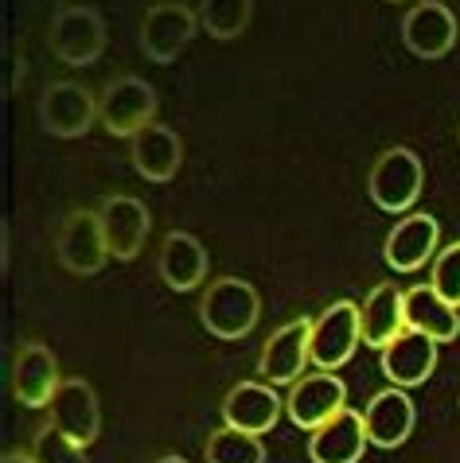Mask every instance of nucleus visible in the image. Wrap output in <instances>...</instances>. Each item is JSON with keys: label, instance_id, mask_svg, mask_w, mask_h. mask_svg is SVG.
<instances>
[{"label": "nucleus", "instance_id": "nucleus-1", "mask_svg": "<svg viewBox=\"0 0 460 463\" xmlns=\"http://www.w3.org/2000/svg\"><path fill=\"white\" fill-rule=\"evenodd\" d=\"M258 312H262L258 288H254L250 280H238V277L215 280L199 304L203 327H207L215 339H226V343L250 335L254 324H258Z\"/></svg>", "mask_w": 460, "mask_h": 463}, {"label": "nucleus", "instance_id": "nucleus-2", "mask_svg": "<svg viewBox=\"0 0 460 463\" xmlns=\"http://www.w3.org/2000/svg\"><path fill=\"white\" fill-rule=\"evenodd\" d=\"M157 118V90L137 74H121V79L106 82L98 98V121L110 137H137Z\"/></svg>", "mask_w": 460, "mask_h": 463}, {"label": "nucleus", "instance_id": "nucleus-3", "mask_svg": "<svg viewBox=\"0 0 460 463\" xmlns=\"http://www.w3.org/2000/svg\"><path fill=\"white\" fill-rule=\"evenodd\" d=\"M421 184H426V168H421L414 148H387L375 160L367 179V191L375 199V207L390 211V214H406L421 195Z\"/></svg>", "mask_w": 460, "mask_h": 463}, {"label": "nucleus", "instance_id": "nucleus-4", "mask_svg": "<svg viewBox=\"0 0 460 463\" xmlns=\"http://www.w3.org/2000/svg\"><path fill=\"white\" fill-rule=\"evenodd\" d=\"M47 47L67 67H91L106 51V20L94 8H62L47 28Z\"/></svg>", "mask_w": 460, "mask_h": 463}, {"label": "nucleus", "instance_id": "nucleus-5", "mask_svg": "<svg viewBox=\"0 0 460 463\" xmlns=\"http://www.w3.org/2000/svg\"><path fill=\"white\" fill-rule=\"evenodd\" d=\"M340 409H348V385H343V378L331 374V370H316V374L297 378L285 397L289 420L304 432H316L321 424L336 417Z\"/></svg>", "mask_w": 460, "mask_h": 463}, {"label": "nucleus", "instance_id": "nucleus-6", "mask_svg": "<svg viewBox=\"0 0 460 463\" xmlns=\"http://www.w3.org/2000/svg\"><path fill=\"white\" fill-rule=\"evenodd\" d=\"M55 253L67 273L74 277H94L110 257L106 246V234H101V218L98 211H71L59 226V238H55Z\"/></svg>", "mask_w": 460, "mask_h": 463}, {"label": "nucleus", "instance_id": "nucleus-7", "mask_svg": "<svg viewBox=\"0 0 460 463\" xmlns=\"http://www.w3.org/2000/svg\"><path fill=\"white\" fill-rule=\"evenodd\" d=\"M359 339V304L336 300L331 307H324L321 319H312V363L321 370H340L355 354Z\"/></svg>", "mask_w": 460, "mask_h": 463}, {"label": "nucleus", "instance_id": "nucleus-8", "mask_svg": "<svg viewBox=\"0 0 460 463\" xmlns=\"http://www.w3.org/2000/svg\"><path fill=\"white\" fill-rule=\"evenodd\" d=\"M312 363V319H289L285 327H277L270 339H265L262 354H258V374L265 382H297L304 378L301 370Z\"/></svg>", "mask_w": 460, "mask_h": 463}, {"label": "nucleus", "instance_id": "nucleus-9", "mask_svg": "<svg viewBox=\"0 0 460 463\" xmlns=\"http://www.w3.org/2000/svg\"><path fill=\"white\" fill-rule=\"evenodd\" d=\"M98 121V101L79 82H51L40 98V125L51 137H86Z\"/></svg>", "mask_w": 460, "mask_h": 463}, {"label": "nucleus", "instance_id": "nucleus-10", "mask_svg": "<svg viewBox=\"0 0 460 463\" xmlns=\"http://www.w3.org/2000/svg\"><path fill=\"white\" fill-rule=\"evenodd\" d=\"M199 28V16H191L184 5H152L140 20V51L152 59V62H172L180 51L191 43V35Z\"/></svg>", "mask_w": 460, "mask_h": 463}, {"label": "nucleus", "instance_id": "nucleus-11", "mask_svg": "<svg viewBox=\"0 0 460 463\" xmlns=\"http://www.w3.org/2000/svg\"><path fill=\"white\" fill-rule=\"evenodd\" d=\"M101 234H106L110 257L118 261H133L149 238V207L133 195H106L98 207Z\"/></svg>", "mask_w": 460, "mask_h": 463}, {"label": "nucleus", "instance_id": "nucleus-12", "mask_svg": "<svg viewBox=\"0 0 460 463\" xmlns=\"http://www.w3.org/2000/svg\"><path fill=\"white\" fill-rule=\"evenodd\" d=\"M59 363L43 343H24L12 358V397L24 409H43L59 390Z\"/></svg>", "mask_w": 460, "mask_h": 463}, {"label": "nucleus", "instance_id": "nucleus-13", "mask_svg": "<svg viewBox=\"0 0 460 463\" xmlns=\"http://www.w3.org/2000/svg\"><path fill=\"white\" fill-rule=\"evenodd\" d=\"M51 424L59 432H67L74 444H94L98 440V429H101V409H98V397L91 390V382L82 378H67L51 397Z\"/></svg>", "mask_w": 460, "mask_h": 463}, {"label": "nucleus", "instance_id": "nucleus-14", "mask_svg": "<svg viewBox=\"0 0 460 463\" xmlns=\"http://www.w3.org/2000/svg\"><path fill=\"white\" fill-rule=\"evenodd\" d=\"M456 16L441 0H421L417 8L406 12L402 20V40L417 59H441L456 47Z\"/></svg>", "mask_w": 460, "mask_h": 463}, {"label": "nucleus", "instance_id": "nucleus-15", "mask_svg": "<svg viewBox=\"0 0 460 463\" xmlns=\"http://www.w3.org/2000/svg\"><path fill=\"white\" fill-rule=\"evenodd\" d=\"M379 366L390 378V385L410 390V385H421L433 374V366H437V343L429 335H421V331L406 327L398 339L379 351Z\"/></svg>", "mask_w": 460, "mask_h": 463}, {"label": "nucleus", "instance_id": "nucleus-16", "mask_svg": "<svg viewBox=\"0 0 460 463\" xmlns=\"http://www.w3.org/2000/svg\"><path fill=\"white\" fill-rule=\"evenodd\" d=\"M437 218L433 214H406L402 222H394V230L382 241V257L394 273H414L437 253Z\"/></svg>", "mask_w": 460, "mask_h": 463}, {"label": "nucleus", "instance_id": "nucleus-17", "mask_svg": "<svg viewBox=\"0 0 460 463\" xmlns=\"http://www.w3.org/2000/svg\"><path fill=\"white\" fill-rule=\"evenodd\" d=\"M414 420H417V409L414 402L406 397L398 385L375 393L363 409V424H367V440L375 448H398L410 440L414 432Z\"/></svg>", "mask_w": 460, "mask_h": 463}, {"label": "nucleus", "instance_id": "nucleus-18", "mask_svg": "<svg viewBox=\"0 0 460 463\" xmlns=\"http://www.w3.org/2000/svg\"><path fill=\"white\" fill-rule=\"evenodd\" d=\"M281 409H285V402H281L265 382H238L235 390L223 397V420L230 429L254 432V436L270 432L281 417Z\"/></svg>", "mask_w": 460, "mask_h": 463}, {"label": "nucleus", "instance_id": "nucleus-19", "mask_svg": "<svg viewBox=\"0 0 460 463\" xmlns=\"http://www.w3.org/2000/svg\"><path fill=\"white\" fill-rule=\"evenodd\" d=\"M367 424L363 413L355 409H340L328 424L312 432L309 440V459L312 463H359L367 452Z\"/></svg>", "mask_w": 460, "mask_h": 463}, {"label": "nucleus", "instance_id": "nucleus-20", "mask_svg": "<svg viewBox=\"0 0 460 463\" xmlns=\"http://www.w3.org/2000/svg\"><path fill=\"white\" fill-rule=\"evenodd\" d=\"M133 168L149 179V184H168V179H176V172H180L184 164V140L172 133L168 125H157L152 121L149 128H140V133L133 137Z\"/></svg>", "mask_w": 460, "mask_h": 463}, {"label": "nucleus", "instance_id": "nucleus-21", "mask_svg": "<svg viewBox=\"0 0 460 463\" xmlns=\"http://www.w3.org/2000/svg\"><path fill=\"white\" fill-rule=\"evenodd\" d=\"M211 257L203 250V241L196 234H184V230H172L160 246V277L164 285L176 292H191L207 280Z\"/></svg>", "mask_w": 460, "mask_h": 463}, {"label": "nucleus", "instance_id": "nucleus-22", "mask_svg": "<svg viewBox=\"0 0 460 463\" xmlns=\"http://www.w3.org/2000/svg\"><path fill=\"white\" fill-rule=\"evenodd\" d=\"M406 327L433 343H453L460 335V312L433 285H414L406 288Z\"/></svg>", "mask_w": 460, "mask_h": 463}, {"label": "nucleus", "instance_id": "nucleus-23", "mask_svg": "<svg viewBox=\"0 0 460 463\" xmlns=\"http://www.w3.org/2000/svg\"><path fill=\"white\" fill-rule=\"evenodd\" d=\"M359 327L367 346H387L406 331V292L394 285H375L359 307Z\"/></svg>", "mask_w": 460, "mask_h": 463}, {"label": "nucleus", "instance_id": "nucleus-24", "mask_svg": "<svg viewBox=\"0 0 460 463\" xmlns=\"http://www.w3.org/2000/svg\"><path fill=\"white\" fill-rule=\"evenodd\" d=\"M203 456H207V463H265V448H262V436L223 424L219 432L207 436Z\"/></svg>", "mask_w": 460, "mask_h": 463}, {"label": "nucleus", "instance_id": "nucleus-25", "mask_svg": "<svg viewBox=\"0 0 460 463\" xmlns=\"http://www.w3.org/2000/svg\"><path fill=\"white\" fill-rule=\"evenodd\" d=\"M254 0H199V28L215 40H235L246 32Z\"/></svg>", "mask_w": 460, "mask_h": 463}, {"label": "nucleus", "instance_id": "nucleus-26", "mask_svg": "<svg viewBox=\"0 0 460 463\" xmlns=\"http://www.w3.org/2000/svg\"><path fill=\"white\" fill-rule=\"evenodd\" d=\"M32 459L35 463H86L82 444H74L67 432H59L55 424L35 432V444H32Z\"/></svg>", "mask_w": 460, "mask_h": 463}, {"label": "nucleus", "instance_id": "nucleus-27", "mask_svg": "<svg viewBox=\"0 0 460 463\" xmlns=\"http://www.w3.org/2000/svg\"><path fill=\"white\" fill-rule=\"evenodd\" d=\"M429 285L437 288L453 307H460V241L445 246L437 257H433V280Z\"/></svg>", "mask_w": 460, "mask_h": 463}, {"label": "nucleus", "instance_id": "nucleus-28", "mask_svg": "<svg viewBox=\"0 0 460 463\" xmlns=\"http://www.w3.org/2000/svg\"><path fill=\"white\" fill-rule=\"evenodd\" d=\"M0 463H35V459H32V452H5Z\"/></svg>", "mask_w": 460, "mask_h": 463}, {"label": "nucleus", "instance_id": "nucleus-29", "mask_svg": "<svg viewBox=\"0 0 460 463\" xmlns=\"http://www.w3.org/2000/svg\"><path fill=\"white\" fill-rule=\"evenodd\" d=\"M157 463H187V459H184V456H160Z\"/></svg>", "mask_w": 460, "mask_h": 463}]
</instances>
